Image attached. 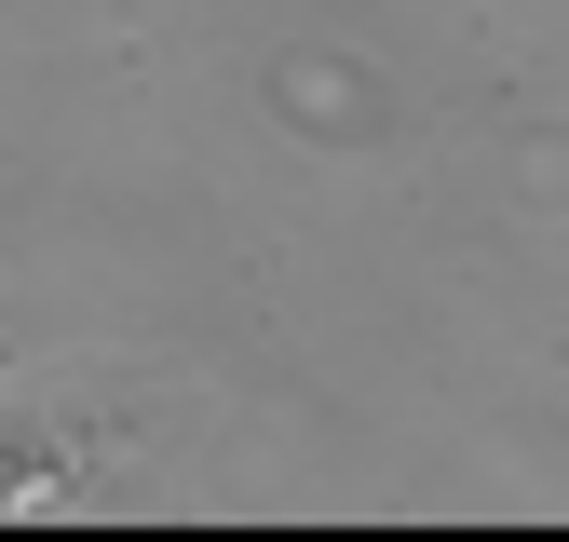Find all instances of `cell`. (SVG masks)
Wrapping results in <instances>:
<instances>
[{"label": "cell", "mask_w": 569, "mask_h": 542, "mask_svg": "<svg viewBox=\"0 0 569 542\" xmlns=\"http://www.w3.org/2000/svg\"><path fill=\"white\" fill-rule=\"evenodd\" d=\"M203 474V393L177 367L41 353L0 367V515H136Z\"/></svg>", "instance_id": "obj_1"}]
</instances>
